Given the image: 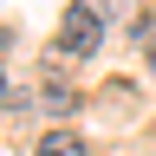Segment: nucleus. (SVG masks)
<instances>
[{
	"label": "nucleus",
	"mask_w": 156,
	"mask_h": 156,
	"mask_svg": "<svg viewBox=\"0 0 156 156\" xmlns=\"http://www.w3.org/2000/svg\"><path fill=\"white\" fill-rule=\"evenodd\" d=\"M98 39H104V26H98V13H91V7H72L65 20H58V52L91 58V52H98Z\"/></svg>",
	"instance_id": "1"
},
{
	"label": "nucleus",
	"mask_w": 156,
	"mask_h": 156,
	"mask_svg": "<svg viewBox=\"0 0 156 156\" xmlns=\"http://www.w3.org/2000/svg\"><path fill=\"white\" fill-rule=\"evenodd\" d=\"M39 156H85V143H78V130H46L39 136Z\"/></svg>",
	"instance_id": "2"
},
{
	"label": "nucleus",
	"mask_w": 156,
	"mask_h": 156,
	"mask_svg": "<svg viewBox=\"0 0 156 156\" xmlns=\"http://www.w3.org/2000/svg\"><path fill=\"white\" fill-rule=\"evenodd\" d=\"M150 72H156V46H150Z\"/></svg>",
	"instance_id": "3"
},
{
	"label": "nucleus",
	"mask_w": 156,
	"mask_h": 156,
	"mask_svg": "<svg viewBox=\"0 0 156 156\" xmlns=\"http://www.w3.org/2000/svg\"><path fill=\"white\" fill-rule=\"evenodd\" d=\"M0 98H7V78H0Z\"/></svg>",
	"instance_id": "4"
}]
</instances>
